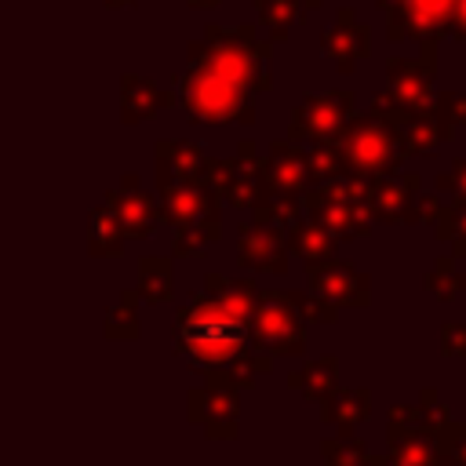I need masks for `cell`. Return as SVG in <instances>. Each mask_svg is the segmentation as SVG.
Wrapping results in <instances>:
<instances>
[{"label": "cell", "mask_w": 466, "mask_h": 466, "mask_svg": "<svg viewBox=\"0 0 466 466\" xmlns=\"http://www.w3.org/2000/svg\"><path fill=\"white\" fill-rule=\"evenodd\" d=\"M269 40L251 25H204L186 47V69L175 76V102L189 124H255V95L269 91Z\"/></svg>", "instance_id": "cell-1"}, {"label": "cell", "mask_w": 466, "mask_h": 466, "mask_svg": "<svg viewBox=\"0 0 466 466\" xmlns=\"http://www.w3.org/2000/svg\"><path fill=\"white\" fill-rule=\"evenodd\" d=\"M251 328L248 320L229 317L208 295H197L189 306L175 313V350L208 371H237L248 368L251 357Z\"/></svg>", "instance_id": "cell-2"}, {"label": "cell", "mask_w": 466, "mask_h": 466, "mask_svg": "<svg viewBox=\"0 0 466 466\" xmlns=\"http://www.w3.org/2000/svg\"><path fill=\"white\" fill-rule=\"evenodd\" d=\"M335 142L342 153V171L353 178H386L397 175L400 164H408L400 131L371 113H353Z\"/></svg>", "instance_id": "cell-3"}, {"label": "cell", "mask_w": 466, "mask_h": 466, "mask_svg": "<svg viewBox=\"0 0 466 466\" xmlns=\"http://www.w3.org/2000/svg\"><path fill=\"white\" fill-rule=\"evenodd\" d=\"M208 186L226 208H255L266 197V178H262V157L251 138L237 142V157L229 160H211L208 157Z\"/></svg>", "instance_id": "cell-4"}, {"label": "cell", "mask_w": 466, "mask_h": 466, "mask_svg": "<svg viewBox=\"0 0 466 466\" xmlns=\"http://www.w3.org/2000/svg\"><path fill=\"white\" fill-rule=\"evenodd\" d=\"M357 113L353 91H324V95H306L288 120V138L291 142H335L350 116Z\"/></svg>", "instance_id": "cell-5"}, {"label": "cell", "mask_w": 466, "mask_h": 466, "mask_svg": "<svg viewBox=\"0 0 466 466\" xmlns=\"http://www.w3.org/2000/svg\"><path fill=\"white\" fill-rule=\"evenodd\" d=\"M419 58H390L386 62V95L411 113L433 106V80H437V47L419 44Z\"/></svg>", "instance_id": "cell-6"}, {"label": "cell", "mask_w": 466, "mask_h": 466, "mask_svg": "<svg viewBox=\"0 0 466 466\" xmlns=\"http://www.w3.org/2000/svg\"><path fill=\"white\" fill-rule=\"evenodd\" d=\"M451 22V0H400L393 11H386V40H415V44H441L448 36Z\"/></svg>", "instance_id": "cell-7"}, {"label": "cell", "mask_w": 466, "mask_h": 466, "mask_svg": "<svg viewBox=\"0 0 466 466\" xmlns=\"http://www.w3.org/2000/svg\"><path fill=\"white\" fill-rule=\"evenodd\" d=\"M422 193L419 175H386L368 186V215L382 226H415V200Z\"/></svg>", "instance_id": "cell-8"}, {"label": "cell", "mask_w": 466, "mask_h": 466, "mask_svg": "<svg viewBox=\"0 0 466 466\" xmlns=\"http://www.w3.org/2000/svg\"><path fill=\"white\" fill-rule=\"evenodd\" d=\"M106 208L116 218L124 240H146L160 222V204L138 186L135 175H124L120 186H113L106 193Z\"/></svg>", "instance_id": "cell-9"}, {"label": "cell", "mask_w": 466, "mask_h": 466, "mask_svg": "<svg viewBox=\"0 0 466 466\" xmlns=\"http://www.w3.org/2000/svg\"><path fill=\"white\" fill-rule=\"evenodd\" d=\"M299 204H302V215L309 222H317L324 233H331L335 240H360V237H371V229H375V222H371V215L364 208H350V204L328 200L317 186L299 193Z\"/></svg>", "instance_id": "cell-10"}, {"label": "cell", "mask_w": 466, "mask_h": 466, "mask_svg": "<svg viewBox=\"0 0 466 466\" xmlns=\"http://www.w3.org/2000/svg\"><path fill=\"white\" fill-rule=\"evenodd\" d=\"M248 328H251V339L269 346L273 353H299L302 350L299 317L288 309V302L280 295H258V306H255Z\"/></svg>", "instance_id": "cell-11"}, {"label": "cell", "mask_w": 466, "mask_h": 466, "mask_svg": "<svg viewBox=\"0 0 466 466\" xmlns=\"http://www.w3.org/2000/svg\"><path fill=\"white\" fill-rule=\"evenodd\" d=\"M320 51H324V58L335 62V69L342 76H350L357 69V62L368 58V51H371V29L364 22H357L353 7H339L335 22L320 33Z\"/></svg>", "instance_id": "cell-12"}, {"label": "cell", "mask_w": 466, "mask_h": 466, "mask_svg": "<svg viewBox=\"0 0 466 466\" xmlns=\"http://www.w3.org/2000/svg\"><path fill=\"white\" fill-rule=\"evenodd\" d=\"M237 266L240 269H251V273H288V244H284V233L269 229V226H258L255 218L251 222H240L237 226Z\"/></svg>", "instance_id": "cell-13"}, {"label": "cell", "mask_w": 466, "mask_h": 466, "mask_svg": "<svg viewBox=\"0 0 466 466\" xmlns=\"http://www.w3.org/2000/svg\"><path fill=\"white\" fill-rule=\"evenodd\" d=\"M153 164H157V186H178V182L208 186V157L189 138H164V142H157Z\"/></svg>", "instance_id": "cell-14"}, {"label": "cell", "mask_w": 466, "mask_h": 466, "mask_svg": "<svg viewBox=\"0 0 466 466\" xmlns=\"http://www.w3.org/2000/svg\"><path fill=\"white\" fill-rule=\"evenodd\" d=\"M306 277H309V288L320 295V299H328L331 306H368V299H371V277L368 273H360L357 266H350V262H324V266H313V269H306Z\"/></svg>", "instance_id": "cell-15"}, {"label": "cell", "mask_w": 466, "mask_h": 466, "mask_svg": "<svg viewBox=\"0 0 466 466\" xmlns=\"http://www.w3.org/2000/svg\"><path fill=\"white\" fill-rule=\"evenodd\" d=\"M262 178H266V193H284V197H299L309 189V171H306V153L299 142L280 138L269 142V153L262 157Z\"/></svg>", "instance_id": "cell-16"}, {"label": "cell", "mask_w": 466, "mask_h": 466, "mask_svg": "<svg viewBox=\"0 0 466 466\" xmlns=\"http://www.w3.org/2000/svg\"><path fill=\"white\" fill-rule=\"evenodd\" d=\"M160 189V218L167 226H186L200 218H222V204L208 186H157Z\"/></svg>", "instance_id": "cell-17"}, {"label": "cell", "mask_w": 466, "mask_h": 466, "mask_svg": "<svg viewBox=\"0 0 466 466\" xmlns=\"http://www.w3.org/2000/svg\"><path fill=\"white\" fill-rule=\"evenodd\" d=\"M171 102H175V91H164L153 80L135 76V73L120 76V120L124 124H146Z\"/></svg>", "instance_id": "cell-18"}, {"label": "cell", "mask_w": 466, "mask_h": 466, "mask_svg": "<svg viewBox=\"0 0 466 466\" xmlns=\"http://www.w3.org/2000/svg\"><path fill=\"white\" fill-rule=\"evenodd\" d=\"M451 135H455V124L444 120L433 106L422 109V113H415V116L400 127V142H404L408 160H415V157H433L444 142H451Z\"/></svg>", "instance_id": "cell-19"}, {"label": "cell", "mask_w": 466, "mask_h": 466, "mask_svg": "<svg viewBox=\"0 0 466 466\" xmlns=\"http://www.w3.org/2000/svg\"><path fill=\"white\" fill-rule=\"evenodd\" d=\"M204 288H208L204 295L218 309H226L237 320H251V313L258 306V288L251 280H233V277H222V273H208L204 277Z\"/></svg>", "instance_id": "cell-20"}, {"label": "cell", "mask_w": 466, "mask_h": 466, "mask_svg": "<svg viewBox=\"0 0 466 466\" xmlns=\"http://www.w3.org/2000/svg\"><path fill=\"white\" fill-rule=\"evenodd\" d=\"M284 244H288V255H295L306 269L324 266V262H335V248H339V240L331 233H324L309 218H302L291 233H284Z\"/></svg>", "instance_id": "cell-21"}, {"label": "cell", "mask_w": 466, "mask_h": 466, "mask_svg": "<svg viewBox=\"0 0 466 466\" xmlns=\"http://www.w3.org/2000/svg\"><path fill=\"white\" fill-rule=\"evenodd\" d=\"M171 288H175V269H171V258H160V255H146L138 258V284H135V295L160 306L171 299Z\"/></svg>", "instance_id": "cell-22"}, {"label": "cell", "mask_w": 466, "mask_h": 466, "mask_svg": "<svg viewBox=\"0 0 466 466\" xmlns=\"http://www.w3.org/2000/svg\"><path fill=\"white\" fill-rule=\"evenodd\" d=\"M218 237H222V218H200V222L175 226L171 255L175 258H200L211 244H218Z\"/></svg>", "instance_id": "cell-23"}, {"label": "cell", "mask_w": 466, "mask_h": 466, "mask_svg": "<svg viewBox=\"0 0 466 466\" xmlns=\"http://www.w3.org/2000/svg\"><path fill=\"white\" fill-rule=\"evenodd\" d=\"M124 244H127V240H124L116 218L109 215L106 204H98V208L87 215V251H91L95 258H116V255L124 251Z\"/></svg>", "instance_id": "cell-24"}, {"label": "cell", "mask_w": 466, "mask_h": 466, "mask_svg": "<svg viewBox=\"0 0 466 466\" xmlns=\"http://www.w3.org/2000/svg\"><path fill=\"white\" fill-rule=\"evenodd\" d=\"M251 215H255L258 226H269V229H277V233H291V229L306 218L299 197H284V193H266V197L251 208Z\"/></svg>", "instance_id": "cell-25"}, {"label": "cell", "mask_w": 466, "mask_h": 466, "mask_svg": "<svg viewBox=\"0 0 466 466\" xmlns=\"http://www.w3.org/2000/svg\"><path fill=\"white\" fill-rule=\"evenodd\" d=\"M306 153V171H309V186H324V182H335L342 178V153H339V142H306L302 146Z\"/></svg>", "instance_id": "cell-26"}, {"label": "cell", "mask_w": 466, "mask_h": 466, "mask_svg": "<svg viewBox=\"0 0 466 466\" xmlns=\"http://www.w3.org/2000/svg\"><path fill=\"white\" fill-rule=\"evenodd\" d=\"M251 4H255V15H258L262 29L269 33V44H284L291 25H295L299 0H251Z\"/></svg>", "instance_id": "cell-27"}, {"label": "cell", "mask_w": 466, "mask_h": 466, "mask_svg": "<svg viewBox=\"0 0 466 466\" xmlns=\"http://www.w3.org/2000/svg\"><path fill=\"white\" fill-rule=\"evenodd\" d=\"M430 226L437 233V240H451V255H459L466 262V204H444Z\"/></svg>", "instance_id": "cell-28"}, {"label": "cell", "mask_w": 466, "mask_h": 466, "mask_svg": "<svg viewBox=\"0 0 466 466\" xmlns=\"http://www.w3.org/2000/svg\"><path fill=\"white\" fill-rule=\"evenodd\" d=\"M430 288L437 291V299H455V291L466 288V262L459 255H441L430 269Z\"/></svg>", "instance_id": "cell-29"}, {"label": "cell", "mask_w": 466, "mask_h": 466, "mask_svg": "<svg viewBox=\"0 0 466 466\" xmlns=\"http://www.w3.org/2000/svg\"><path fill=\"white\" fill-rule=\"evenodd\" d=\"M280 299L288 302V309L295 317H306V320H335V306L320 295H302V291H280Z\"/></svg>", "instance_id": "cell-30"}, {"label": "cell", "mask_w": 466, "mask_h": 466, "mask_svg": "<svg viewBox=\"0 0 466 466\" xmlns=\"http://www.w3.org/2000/svg\"><path fill=\"white\" fill-rule=\"evenodd\" d=\"M135 291H124V299L109 309V324H106V331L113 335V339H120V335H138V324H135Z\"/></svg>", "instance_id": "cell-31"}, {"label": "cell", "mask_w": 466, "mask_h": 466, "mask_svg": "<svg viewBox=\"0 0 466 466\" xmlns=\"http://www.w3.org/2000/svg\"><path fill=\"white\" fill-rule=\"evenodd\" d=\"M368 113H371V116H379V120H386V124H390V127H397V131L415 116L411 109H404L400 102H393L386 91H379V95L371 98V109H368Z\"/></svg>", "instance_id": "cell-32"}, {"label": "cell", "mask_w": 466, "mask_h": 466, "mask_svg": "<svg viewBox=\"0 0 466 466\" xmlns=\"http://www.w3.org/2000/svg\"><path fill=\"white\" fill-rule=\"evenodd\" d=\"M437 193H451L448 204H466V157L451 160V171L437 175Z\"/></svg>", "instance_id": "cell-33"}, {"label": "cell", "mask_w": 466, "mask_h": 466, "mask_svg": "<svg viewBox=\"0 0 466 466\" xmlns=\"http://www.w3.org/2000/svg\"><path fill=\"white\" fill-rule=\"evenodd\" d=\"M433 109L451 120L455 127H466V91H444V95H433Z\"/></svg>", "instance_id": "cell-34"}, {"label": "cell", "mask_w": 466, "mask_h": 466, "mask_svg": "<svg viewBox=\"0 0 466 466\" xmlns=\"http://www.w3.org/2000/svg\"><path fill=\"white\" fill-rule=\"evenodd\" d=\"M448 36L466 44V0H451V22H448Z\"/></svg>", "instance_id": "cell-35"}, {"label": "cell", "mask_w": 466, "mask_h": 466, "mask_svg": "<svg viewBox=\"0 0 466 466\" xmlns=\"http://www.w3.org/2000/svg\"><path fill=\"white\" fill-rule=\"evenodd\" d=\"M444 353H466V328L444 324Z\"/></svg>", "instance_id": "cell-36"}, {"label": "cell", "mask_w": 466, "mask_h": 466, "mask_svg": "<svg viewBox=\"0 0 466 466\" xmlns=\"http://www.w3.org/2000/svg\"><path fill=\"white\" fill-rule=\"evenodd\" d=\"M186 4H189L193 11H211V7H218L222 0H186Z\"/></svg>", "instance_id": "cell-37"}, {"label": "cell", "mask_w": 466, "mask_h": 466, "mask_svg": "<svg viewBox=\"0 0 466 466\" xmlns=\"http://www.w3.org/2000/svg\"><path fill=\"white\" fill-rule=\"evenodd\" d=\"M127 4H135V0H106L109 11H120V7H127Z\"/></svg>", "instance_id": "cell-38"}, {"label": "cell", "mask_w": 466, "mask_h": 466, "mask_svg": "<svg viewBox=\"0 0 466 466\" xmlns=\"http://www.w3.org/2000/svg\"><path fill=\"white\" fill-rule=\"evenodd\" d=\"M299 7H309V11H320V7H324V0H299Z\"/></svg>", "instance_id": "cell-39"}, {"label": "cell", "mask_w": 466, "mask_h": 466, "mask_svg": "<svg viewBox=\"0 0 466 466\" xmlns=\"http://www.w3.org/2000/svg\"><path fill=\"white\" fill-rule=\"evenodd\" d=\"M375 4H379V7H382V11H393V7H397V4H400V0H375Z\"/></svg>", "instance_id": "cell-40"}]
</instances>
